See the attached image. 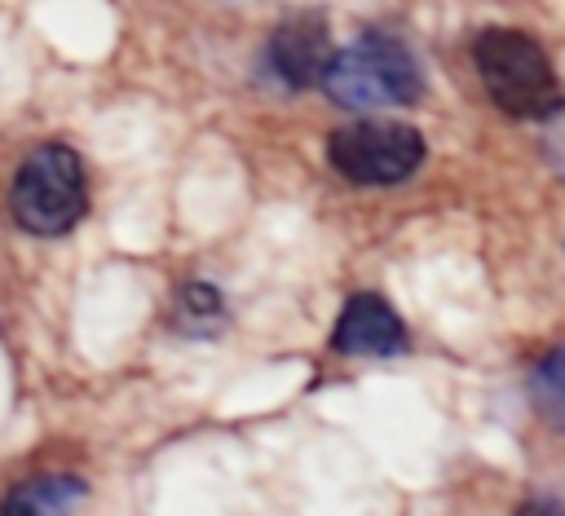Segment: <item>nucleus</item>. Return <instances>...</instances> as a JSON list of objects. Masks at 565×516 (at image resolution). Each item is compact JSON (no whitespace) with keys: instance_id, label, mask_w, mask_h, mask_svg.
I'll return each mask as SVG.
<instances>
[{"instance_id":"obj_1","label":"nucleus","mask_w":565,"mask_h":516,"mask_svg":"<svg viewBox=\"0 0 565 516\" xmlns=\"http://www.w3.org/2000/svg\"><path fill=\"white\" fill-rule=\"evenodd\" d=\"M340 110H388V106H411L424 97V71L406 40L393 31H362L344 49L331 53L327 75L318 84Z\"/></svg>"},{"instance_id":"obj_2","label":"nucleus","mask_w":565,"mask_h":516,"mask_svg":"<svg viewBox=\"0 0 565 516\" xmlns=\"http://www.w3.org/2000/svg\"><path fill=\"white\" fill-rule=\"evenodd\" d=\"M472 66L486 97L512 119H543L561 101L547 49L521 26H481L472 35Z\"/></svg>"},{"instance_id":"obj_3","label":"nucleus","mask_w":565,"mask_h":516,"mask_svg":"<svg viewBox=\"0 0 565 516\" xmlns=\"http://www.w3.org/2000/svg\"><path fill=\"white\" fill-rule=\"evenodd\" d=\"M9 212L35 238H57V234L75 229L84 221V212H88L84 159L62 141L35 146L13 172Z\"/></svg>"},{"instance_id":"obj_4","label":"nucleus","mask_w":565,"mask_h":516,"mask_svg":"<svg viewBox=\"0 0 565 516\" xmlns=\"http://www.w3.org/2000/svg\"><path fill=\"white\" fill-rule=\"evenodd\" d=\"M424 154L419 128L397 119H358L327 137V163L353 185H397L419 172Z\"/></svg>"},{"instance_id":"obj_5","label":"nucleus","mask_w":565,"mask_h":516,"mask_svg":"<svg viewBox=\"0 0 565 516\" xmlns=\"http://www.w3.org/2000/svg\"><path fill=\"white\" fill-rule=\"evenodd\" d=\"M335 53V40H331V26L322 13H291L274 26L269 35V71L287 84V88H313L322 84L327 75V62Z\"/></svg>"},{"instance_id":"obj_6","label":"nucleus","mask_w":565,"mask_h":516,"mask_svg":"<svg viewBox=\"0 0 565 516\" xmlns=\"http://www.w3.org/2000/svg\"><path fill=\"white\" fill-rule=\"evenodd\" d=\"M331 348L344 357H397L406 348V322L380 295H353L331 331Z\"/></svg>"},{"instance_id":"obj_7","label":"nucleus","mask_w":565,"mask_h":516,"mask_svg":"<svg viewBox=\"0 0 565 516\" xmlns=\"http://www.w3.org/2000/svg\"><path fill=\"white\" fill-rule=\"evenodd\" d=\"M88 498V481L75 472H44L31 481H18L0 498V516H71Z\"/></svg>"},{"instance_id":"obj_8","label":"nucleus","mask_w":565,"mask_h":516,"mask_svg":"<svg viewBox=\"0 0 565 516\" xmlns=\"http://www.w3.org/2000/svg\"><path fill=\"white\" fill-rule=\"evenodd\" d=\"M177 318L185 322V331H216L225 322V304L216 295V287L207 282H185L177 295Z\"/></svg>"},{"instance_id":"obj_9","label":"nucleus","mask_w":565,"mask_h":516,"mask_svg":"<svg viewBox=\"0 0 565 516\" xmlns=\"http://www.w3.org/2000/svg\"><path fill=\"white\" fill-rule=\"evenodd\" d=\"M534 397L543 410H565V344L552 348L539 366H534V379H530Z\"/></svg>"},{"instance_id":"obj_10","label":"nucleus","mask_w":565,"mask_h":516,"mask_svg":"<svg viewBox=\"0 0 565 516\" xmlns=\"http://www.w3.org/2000/svg\"><path fill=\"white\" fill-rule=\"evenodd\" d=\"M539 146H543L547 168L565 181V101H556V106L543 115V137H539Z\"/></svg>"}]
</instances>
